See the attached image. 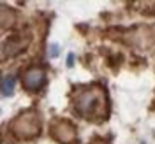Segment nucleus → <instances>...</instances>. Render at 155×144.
<instances>
[{"label": "nucleus", "mask_w": 155, "mask_h": 144, "mask_svg": "<svg viewBox=\"0 0 155 144\" xmlns=\"http://www.w3.org/2000/svg\"><path fill=\"white\" fill-rule=\"evenodd\" d=\"M11 132L19 137V139H32L41 134V114L35 109H28L19 113L12 121H11Z\"/></svg>", "instance_id": "2"}, {"label": "nucleus", "mask_w": 155, "mask_h": 144, "mask_svg": "<svg viewBox=\"0 0 155 144\" xmlns=\"http://www.w3.org/2000/svg\"><path fill=\"white\" fill-rule=\"evenodd\" d=\"M58 55H60V46H58V44H51V46H49V56L55 58V56H58Z\"/></svg>", "instance_id": "8"}, {"label": "nucleus", "mask_w": 155, "mask_h": 144, "mask_svg": "<svg viewBox=\"0 0 155 144\" xmlns=\"http://www.w3.org/2000/svg\"><path fill=\"white\" fill-rule=\"evenodd\" d=\"M0 88H2V95L4 97L12 95V93H14V88H16V79H14V76H5L4 77Z\"/></svg>", "instance_id": "6"}, {"label": "nucleus", "mask_w": 155, "mask_h": 144, "mask_svg": "<svg viewBox=\"0 0 155 144\" xmlns=\"http://www.w3.org/2000/svg\"><path fill=\"white\" fill-rule=\"evenodd\" d=\"M46 83V72L41 67H30L25 74H23V86L28 91H37L44 86Z\"/></svg>", "instance_id": "4"}, {"label": "nucleus", "mask_w": 155, "mask_h": 144, "mask_svg": "<svg viewBox=\"0 0 155 144\" xmlns=\"http://www.w3.org/2000/svg\"><path fill=\"white\" fill-rule=\"evenodd\" d=\"M51 135L62 144H74L76 142V126L67 120H53Z\"/></svg>", "instance_id": "3"}, {"label": "nucleus", "mask_w": 155, "mask_h": 144, "mask_svg": "<svg viewBox=\"0 0 155 144\" xmlns=\"http://www.w3.org/2000/svg\"><path fill=\"white\" fill-rule=\"evenodd\" d=\"M27 44H28V39H9V40H5L2 46V60H5L9 55H16L19 51H23L27 48Z\"/></svg>", "instance_id": "5"}, {"label": "nucleus", "mask_w": 155, "mask_h": 144, "mask_svg": "<svg viewBox=\"0 0 155 144\" xmlns=\"http://www.w3.org/2000/svg\"><path fill=\"white\" fill-rule=\"evenodd\" d=\"M12 21H14V14L7 7H2V28L5 30L7 27H11Z\"/></svg>", "instance_id": "7"}, {"label": "nucleus", "mask_w": 155, "mask_h": 144, "mask_svg": "<svg viewBox=\"0 0 155 144\" xmlns=\"http://www.w3.org/2000/svg\"><path fill=\"white\" fill-rule=\"evenodd\" d=\"M74 60H76V56L71 53V55L67 56V65H69V67H72V65H74Z\"/></svg>", "instance_id": "9"}, {"label": "nucleus", "mask_w": 155, "mask_h": 144, "mask_svg": "<svg viewBox=\"0 0 155 144\" xmlns=\"http://www.w3.org/2000/svg\"><path fill=\"white\" fill-rule=\"evenodd\" d=\"M72 106L81 118L88 121L101 123L109 114V104H107L106 90L99 85H88V86H78L72 91Z\"/></svg>", "instance_id": "1"}]
</instances>
